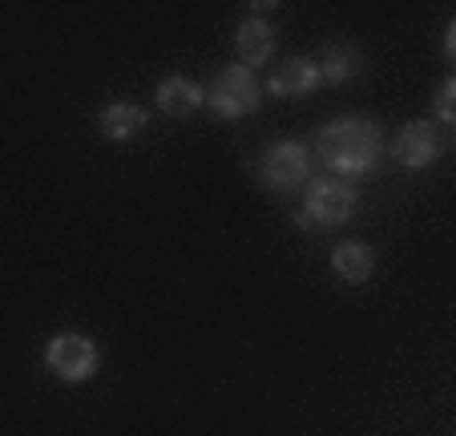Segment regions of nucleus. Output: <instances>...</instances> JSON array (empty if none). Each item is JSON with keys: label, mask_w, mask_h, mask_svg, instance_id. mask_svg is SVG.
<instances>
[{"label": "nucleus", "mask_w": 456, "mask_h": 436, "mask_svg": "<svg viewBox=\"0 0 456 436\" xmlns=\"http://www.w3.org/2000/svg\"><path fill=\"white\" fill-rule=\"evenodd\" d=\"M45 364H49V372L57 380H65V384H86L97 372V364H102V351L81 332H57L49 340V348H45Z\"/></svg>", "instance_id": "3"}, {"label": "nucleus", "mask_w": 456, "mask_h": 436, "mask_svg": "<svg viewBox=\"0 0 456 436\" xmlns=\"http://www.w3.org/2000/svg\"><path fill=\"white\" fill-rule=\"evenodd\" d=\"M234 49H239V65L258 69L275 57V29L267 25V17H247L234 33Z\"/></svg>", "instance_id": "8"}, {"label": "nucleus", "mask_w": 456, "mask_h": 436, "mask_svg": "<svg viewBox=\"0 0 456 436\" xmlns=\"http://www.w3.org/2000/svg\"><path fill=\"white\" fill-rule=\"evenodd\" d=\"M452 102H456V78H444V86H440V94H436V118L444 129H452V121H456Z\"/></svg>", "instance_id": "13"}, {"label": "nucleus", "mask_w": 456, "mask_h": 436, "mask_svg": "<svg viewBox=\"0 0 456 436\" xmlns=\"http://www.w3.org/2000/svg\"><path fill=\"white\" fill-rule=\"evenodd\" d=\"M258 178L271 190H295L311 178V158L303 142H275L258 162Z\"/></svg>", "instance_id": "5"}, {"label": "nucleus", "mask_w": 456, "mask_h": 436, "mask_svg": "<svg viewBox=\"0 0 456 436\" xmlns=\"http://www.w3.org/2000/svg\"><path fill=\"white\" fill-rule=\"evenodd\" d=\"M315 145H319V162L328 166V174L336 178H363L379 166L384 158V126L376 118H339V121H328V126L315 134Z\"/></svg>", "instance_id": "1"}, {"label": "nucleus", "mask_w": 456, "mask_h": 436, "mask_svg": "<svg viewBox=\"0 0 456 436\" xmlns=\"http://www.w3.org/2000/svg\"><path fill=\"white\" fill-rule=\"evenodd\" d=\"M444 57H448V61L456 57V25H448V29H444Z\"/></svg>", "instance_id": "14"}, {"label": "nucleus", "mask_w": 456, "mask_h": 436, "mask_svg": "<svg viewBox=\"0 0 456 436\" xmlns=\"http://www.w3.org/2000/svg\"><path fill=\"white\" fill-rule=\"evenodd\" d=\"M355 194L352 182L336 178V174H323V178H307L303 190V206L295 210V226L299 231H336L355 214Z\"/></svg>", "instance_id": "2"}, {"label": "nucleus", "mask_w": 456, "mask_h": 436, "mask_svg": "<svg viewBox=\"0 0 456 436\" xmlns=\"http://www.w3.org/2000/svg\"><path fill=\"white\" fill-rule=\"evenodd\" d=\"M444 145L448 137L436 121H408L396 134V142H392V158L400 166H408V170H424V166H432L444 154Z\"/></svg>", "instance_id": "6"}, {"label": "nucleus", "mask_w": 456, "mask_h": 436, "mask_svg": "<svg viewBox=\"0 0 456 436\" xmlns=\"http://www.w3.org/2000/svg\"><path fill=\"white\" fill-rule=\"evenodd\" d=\"M331 271L344 283H368L371 271H376V251L360 239H347L331 251Z\"/></svg>", "instance_id": "11"}, {"label": "nucleus", "mask_w": 456, "mask_h": 436, "mask_svg": "<svg viewBox=\"0 0 456 436\" xmlns=\"http://www.w3.org/2000/svg\"><path fill=\"white\" fill-rule=\"evenodd\" d=\"M154 102H158V110H162L166 118H190V113L207 102V89H202L199 81H190V78H182V73H174V78H166L162 86H158Z\"/></svg>", "instance_id": "9"}, {"label": "nucleus", "mask_w": 456, "mask_h": 436, "mask_svg": "<svg viewBox=\"0 0 456 436\" xmlns=\"http://www.w3.org/2000/svg\"><path fill=\"white\" fill-rule=\"evenodd\" d=\"M146 126H150V113L134 102H110L102 110V134L110 142H129V137H138Z\"/></svg>", "instance_id": "12"}, {"label": "nucleus", "mask_w": 456, "mask_h": 436, "mask_svg": "<svg viewBox=\"0 0 456 436\" xmlns=\"http://www.w3.org/2000/svg\"><path fill=\"white\" fill-rule=\"evenodd\" d=\"M360 69H363V53H360V45H352V41L328 45L323 57H319V78H323V86H347L352 78H360Z\"/></svg>", "instance_id": "10"}, {"label": "nucleus", "mask_w": 456, "mask_h": 436, "mask_svg": "<svg viewBox=\"0 0 456 436\" xmlns=\"http://www.w3.org/2000/svg\"><path fill=\"white\" fill-rule=\"evenodd\" d=\"M319 86H323L319 61H311V57H287L267 78V89L275 97H307V94H315Z\"/></svg>", "instance_id": "7"}, {"label": "nucleus", "mask_w": 456, "mask_h": 436, "mask_svg": "<svg viewBox=\"0 0 456 436\" xmlns=\"http://www.w3.org/2000/svg\"><path fill=\"white\" fill-rule=\"evenodd\" d=\"M263 97V86H258V73L247 65H226L223 73L215 78L207 94V105L215 110V118H226V121H239L247 118L250 110L258 105Z\"/></svg>", "instance_id": "4"}]
</instances>
